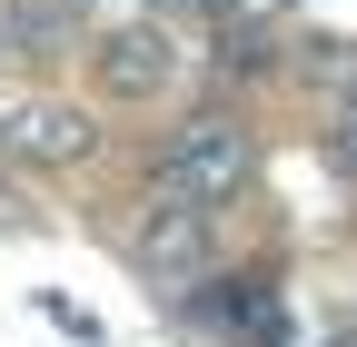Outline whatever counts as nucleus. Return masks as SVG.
<instances>
[{
	"instance_id": "obj_2",
	"label": "nucleus",
	"mask_w": 357,
	"mask_h": 347,
	"mask_svg": "<svg viewBox=\"0 0 357 347\" xmlns=\"http://www.w3.org/2000/svg\"><path fill=\"white\" fill-rule=\"evenodd\" d=\"M178 70H189V50H178V30H159V20H129V30L100 40V90L109 100H169Z\"/></svg>"
},
{
	"instance_id": "obj_4",
	"label": "nucleus",
	"mask_w": 357,
	"mask_h": 347,
	"mask_svg": "<svg viewBox=\"0 0 357 347\" xmlns=\"http://www.w3.org/2000/svg\"><path fill=\"white\" fill-rule=\"evenodd\" d=\"M0 139H10L20 159H50V169H60V159L89 149V119H79L70 100H20L10 119H0Z\"/></svg>"
},
{
	"instance_id": "obj_5",
	"label": "nucleus",
	"mask_w": 357,
	"mask_h": 347,
	"mask_svg": "<svg viewBox=\"0 0 357 347\" xmlns=\"http://www.w3.org/2000/svg\"><path fill=\"white\" fill-rule=\"evenodd\" d=\"M328 159L357 179V79H347V109H337V129H328Z\"/></svg>"
},
{
	"instance_id": "obj_1",
	"label": "nucleus",
	"mask_w": 357,
	"mask_h": 347,
	"mask_svg": "<svg viewBox=\"0 0 357 347\" xmlns=\"http://www.w3.org/2000/svg\"><path fill=\"white\" fill-rule=\"evenodd\" d=\"M238 189H248L238 119H189V129L159 149V199H169V208H229Z\"/></svg>"
},
{
	"instance_id": "obj_3",
	"label": "nucleus",
	"mask_w": 357,
	"mask_h": 347,
	"mask_svg": "<svg viewBox=\"0 0 357 347\" xmlns=\"http://www.w3.org/2000/svg\"><path fill=\"white\" fill-rule=\"evenodd\" d=\"M208 219H218V208H169V199H159V219L139 229V268H149L159 288H199V278L218 268Z\"/></svg>"
}]
</instances>
